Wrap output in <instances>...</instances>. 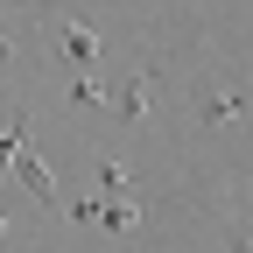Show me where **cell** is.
<instances>
[{
    "label": "cell",
    "instance_id": "cell-1",
    "mask_svg": "<svg viewBox=\"0 0 253 253\" xmlns=\"http://www.w3.org/2000/svg\"><path fill=\"white\" fill-rule=\"evenodd\" d=\"M49 42L63 49V63H71V78H91V63H99V28H91L84 14H71V7H56L49 14Z\"/></svg>",
    "mask_w": 253,
    "mask_h": 253
},
{
    "label": "cell",
    "instance_id": "cell-7",
    "mask_svg": "<svg viewBox=\"0 0 253 253\" xmlns=\"http://www.w3.org/2000/svg\"><path fill=\"white\" fill-rule=\"evenodd\" d=\"M225 253H253V211H239L225 225Z\"/></svg>",
    "mask_w": 253,
    "mask_h": 253
},
{
    "label": "cell",
    "instance_id": "cell-9",
    "mask_svg": "<svg viewBox=\"0 0 253 253\" xmlns=\"http://www.w3.org/2000/svg\"><path fill=\"white\" fill-rule=\"evenodd\" d=\"M0 63H14V36H7V28H0Z\"/></svg>",
    "mask_w": 253,
    "mask_h": 253
},
{
    "label": "cell",
    "instance_id": "cell-5",
    "mask_svg": "<svg viewBox=\"0 0 253 253\" xmlns=\"http://www.w3.org/2000/svg\"><path fill=\"white\" fill-rule=\"evenodd\" d=\"M14 183L36 197V211H63V190H56V176H49V162H42L36 148H21V155H14Z\"/></svg>",
    "mask_w": 253,
    "mask_h": 253
},
{
    "label": "cell",
    "instance_id": "cell-4",
    "mask_svg": "<svg viewBox=\"0 0 253 253\" xmlns=\"http://www.w3.org/2000/svg\"><path fill=\"white\" fill-rule=\"evenodd\" d=\"M91 197H113V204H141L148 197V183L134 176L120 162V155H99V162H91Z\"/></svg>",
    "mask_w": 253,
    "mask_h": 253
},
{
    "label": "cell",
    "instance_id": "cell-8",
    "mask_svg": "<svg viewBox=\"0 0 253 253\" xmlns=\"http://www.w3.org/2000/svg\"><path fill=\"white\" fill-rule=\"evenodd\" d=\"M99 99H106L99 78H71V106H99Z\"/></svg>",
    "mask_w": 253,
    "mask_h": 253
},
{
    "label": "cell",
    "instance_id": "cell-2",
    "mask_svg": "<svg viewBox=\"0 0 253 253\" xmlns=\"http://www.w3.org/2000/svg\"><path fill=\"white\" fill-rule=\"evenodd\" d=\"M106 99H113V120H120V134H134V126L155 113V71H148V63H134V71H126V78L106 91Z\"/></svg>",
    "mask_w": 253,
    "mask_h": 253
},
{
    "label": "cell",
    "instance_id": "cell-6",
    "mask_svg": "<svg viewBox=\"0 0 253 253\" xmlns=\"http://www.w3.org/2000/svg\"><path fill=\"white\" fill-rule=\"evenodd\" d=\"M239 113H253L246 84H218V91L197 99V126H204V134H211V126H225V120H239Z\"/></svg>",
    "mask_w": 253,
    "mask_h": 253
},
{
    "label": "cell",
    "instance_id": "cell-3",
    "mask_svg": "<svg viewBox=\"0 0 253 253\" xmlns=\"http://www.w3.org/2000/svg\"><path fill=\"white\" fill-rule=\"evenodd\" d=\"M71 211V225H106V232H141V218H148V204H113V197H78V204H63Z\"/></svg>",
    "mask_w": 253,
    "mask_h": 253
},
{
    "label": "cell",
    "instance_id": "cell-10",
    "mask_svg": "<svg viewBox=\"0 0 253 253\" xmlns=\"http://www.w3.org/2000/svg\"><path fill=\"white\" fill-rule=\"evenodd\" d=\"M0 239H7V218H0Z\"/></svg>",
    "mask_w": 253,
    "mask_h": 253
}]
</instances>
